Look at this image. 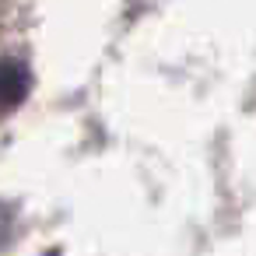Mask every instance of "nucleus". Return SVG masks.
I'll use <instances>...</instances> for the list:
<instances>
[{
  "instance_id": "obj_1",
  "label": "nucleus",
  "mask_w": 256,
  "mask_h": 256,
  "mask_svg": "<svg viewBox=\"0 0 256 256\" xmlns=\"http://www.w3.org/2000/svg\"><path fill=\"white\" fill-rule=\"evenodd\" d=\"M28 95V67L22 60H0V112H11Z\"/></svg>"
},
{
  "instance_id": "obj_2",
  "label": "nucleus",
  "mask_w": 256,
  "mask_h": 256,
  "mask_svg": "<svg viewBox=\"0 0 256 256\" xmlns=\"http://www.w3.org/2000/svg\"><path fill=\"white\" fill-rule=\"evenodd\" d=\"M8 221H11V218H8V210L0 207V242H4V235H8Z\"/></svg>"
}]
</instances>
